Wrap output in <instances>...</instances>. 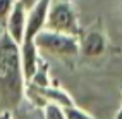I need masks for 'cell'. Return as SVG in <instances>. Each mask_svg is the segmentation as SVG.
<instances>
[{"instance_id":"4","label":"cell","mask_w":122,"mask_h":119,"mask_svg":"<svg viewBox=\"0 0 122 119\" xmlns=\"http://www.w3.org/2000/svg\"><path fill=\"white\" fill-rule=\"evenodd\" d=\"M50 4H52V0H38L28 11V22H26V31H24V40H35L40 31L45 29Z\"/></svg>"},{"instance_id":"5","label":"cell","mask_w":122,"mask_h":119,"mask_svg":"<svg viewBox=\"0 0 122 119\" xmlns=\"http://www.w3.org/2000/svg\"><path fill=\"white\" fill-rule=\"evenodd\" d=\"M79 40H81V55H84L88 59L103 55L108 47L107 36L103 35L102 29H96V28L89 29V31H83Z\"/></svg>"},{"instance_id":"11","label":"cell","mask_w":122,"mask_h":119,"mask_svg":"<svg viewBox=\"0 0 122 119\" xmlns=\"http://www.w3.org/2000/svg\"><path fill=\"white\" fill-rule=\"evenodd\" d=\"M19 2H21V4H22L24 7H26V9H28V11H29V9H31V7H33V5H35V4L38 2V0H19Z\"/></svg>"},{"instance_id":"8","label":"cell","mask_w":122,"mask_h":119,"mask_svg":"<svg viewBox=\"0 0 122 119\" xmlns=\"http://www.w3.org/2000/svg\"><path fill=\"white\" fill-rule=\"evenodd\" d=\"M41 109H43V117L45 119H66L64 107L55 104V102H45L41 105Z\"/></svg>"},{"instance_id":"9","label":"cell","mask_w":122,"mask_h":119,"mask_svg":"<svg viewBox=\"0 0 122 119\" xmlns=\"http://www.w3.org/2000/svg\"><path fill=\"white\" fill-rule=\"evenodd\" d=\"M64 116H66V119H93V116L89 114L88 110H83L76 104L64 107Z\"/></svg>"},{"instance_id":"10","label":"cell","mask_w":122,"mask_h":119,"mask_svg":"<svg viewBox=\"0 0 122 119\" xmlns=\"http://www.w3.org/2000/svg\"><path fill=\"white\" fill-rule=\"evenodd\" d=\"M14 5H15V0H0V26L5 28Z\"/></svg>"},{"instance_id":"13","label":"cell","mask_w":122,"mask_h":119,"mask_svg":"<svg viewBox=\"0 0 122 119\" xmlns=\"http://www.w3.org/2000/svg\"><path fill=\"white\" fill-rule=\"evenodd\" d=\"M4 31H5V28H4V26H0V36H2V33H4Z\"/></svg>"},{"instance_id":"7","label":"cell","mask_w":122,"mask_h":119,"mask_svg":"<svg viewBox=\"0 0 122 119\" xmlns=\"http://www.w3.org/2000/svg\"><path fill=\"white\" fill-rule=\"evenodd\" d=\"M21 49V62H22V73L26 78V85L31 81V78L35 76L36 69L41 62V52L38 50L35 40H22L19 45Z\"/></svg>"},{"instance_id":"3","label":"cell","mask_w":122,"mask_h":119,"mask_svg":"<svg viewBox=\"0 0 122 119\" xmlns=\"http://www.w3.org/2000/svg\"><path fill=\"white\" fill-rule=\"evenodd\" d=\"M45 28L69 33V35H74L79 38L83 35V28L79 24L77 12L74 9V5L71 4V0H52Z\"/></svg>"},{"instance_id":"6","label":"cell","mask_w":122,"mask_h":119,"mask_svg":"<svg viewBox=\"0 0 122 119\" xmlns=\"http://www.w3.org/2000/svg\"><path fill=\"white\" fill-rule=\"evenodd\" d=\"M26 22H28V9L24 7L19 0H15V5L7 19L5 31L15 43H22L24 40V31H26Z\"/></svg>"},{"instance_id":"2","label":"cell","mask_w":122,"mask_h":119,"mask_svg":"<svg viewBox=\"0 0 122 119\" xmlns=\"http://www.w3.org/2000/svg\"><path fill=\"white\" fill-rule=\"evenodd\" d=\"M35 43L41 54H48L53 57H59L64 60L76 59L81 54V40L79 36L62 33L53 29H41L35 38Z\"/></svg>"},{"instance_id":"12","label":"cell","mask_w":122,"mask_h":119,"mask_svg":"<svg viewBox=\"0 0 122 119\" xmlns=\"http://www.w3.org/2000/svg\"><path fill=\"white\" fill-rule=\"evenodd\" d=\"M115 117H117V119H122V85H120V107H119V110H117Z\"/></svg>"},{"instance_id":"1","label":"cell","mask_w":122,"mask_h":119,"mask_svg":"<svg viewBox=\"0 0 122 119\" xmlns=\"http://www.w3.org/2000/svg\"><path fill=\"white\" fill-rule=\"evenodd\" d=\"M0 97L5 105L17 109L26 97V78L22 73L19 43L4 31L0 36Z\"/></svg>"}]
</instances>
